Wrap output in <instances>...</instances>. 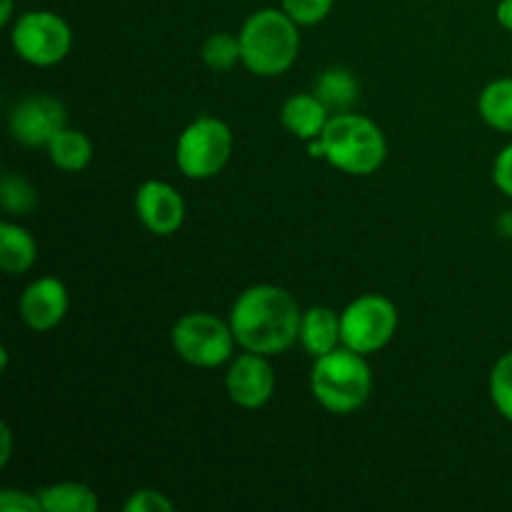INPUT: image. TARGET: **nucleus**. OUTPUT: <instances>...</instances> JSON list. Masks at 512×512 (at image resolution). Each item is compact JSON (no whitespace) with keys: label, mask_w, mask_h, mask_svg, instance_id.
Segmentation results:
<instances>
[{"label":"nucleus","mask_w":512,"mask_h":512,"mask_svg":"<svg viewBox=\"0 0 512 512\" xmlns=\"http://www.w3.org/2000/svg\"><path fill=\"white\" fill-rule=\"evenodd\" d=\"M228 320L240 350L275 358L298 343L303 310L285 288L258 283L235 298Z\"/></svg>","instance_id":"1"},{"label":"nucleus","mask_w":512,"mask_h":512,"mask_svg":"<svg viewBox=\"0 0 512 512\" xmlns=\"http://www.w3.org/2000/svg\"><path fill=\"white\" fill-rule=\"evenodd\" d=\"M313 158H323L345 175H373L388 158V140L380 125L368 115L348 113L330 115L328 128L308 145Z\"/></svg>","instance_id":"2"},{"label":"nucleus","mask_w":512,"mask_h":512,"mask_svg":"<svg viewBox=\"0 0 512 512\" xmlns=\"http://www.w3.org/2000/svg\"><path fill=\"white\" fill-rule=\"evenodd\" d=\"M243 65L258 78L288 73L300 55V25L283 8H260L238 33Z\"/></svg>","instance_id":"3"},{"label":"nucleus","mask_w":512,"mask_h":512,"mask_svg":"<svg viewBox=\"0 0 512 512\" xmlns=\"http://www.w3.org/2000/svg\"><path fill=\"white\" fill-rule=\"evenodd\" d=\"M310 393L315 403L333 415H353L373 393L368 358L340 345L333 353L315 358L310 370Z\"/></svg>","instance_id":"4"},{"label":"nucleus","mask_w":512,"mask_h":512,"mask_svg":"<svg viewBox=\"0 0 512 512\" xmlns=\"http://www.w3.org/2000/svg\"><path fill=\"white\" fill-rule=\"evenodd\" d=\"M233 130L215 115H200L188 123L175 143V165L188 180L220 175L233 155Z\"/></svg>","instance_id":"5"},{"label":"nucleus","mask_w":512,"mask_h":512,"mask_svg":"<svg viewBox=\"0 0 512 512\" xmlns=\"http://www.w3.org/2000/svg\"><path fill=\"white\" fill-rule=\"evenodd\" d=\"M175 355L193 368L213 370L235 358V340L230 320L213 313H188L170 330Z\"/></svg>","instance_id":"6"},{"label":"nucleus","mask_w":512,"mask_h":512,"mask_svg":"<svg viewBox=\"0 0 512 512\" xmlns=\"http://www.w3.org/2000/svg\"><path fill=\"white\" fill-rule=\"evenodd\" d=\"M10 45L28 65L53 68L73 50V30L68 20L53 10H28L10 25Z\"/></svg>","instance_id":"7"},{"label":"nucleus","mask_w":512,"mask_h":512,"mask_svg":"<svg viewBox=\"0 0 512 512\" xmlns=\"http://www.w3.org/2000/svg\"><path fill=\"white\" fill-rule=\"evenodd\" d=\"M400 325V313L388 295L365 293L350 300L340 313L343 345L360 355H373L388 348Z\"/></svg>","instance_id":"8"},{"label":"nucleus","mask_w":512,"mask_h":512,"mask_svg":"<svg viewBox=\"0 0 512 512\" xmlns=\"http://www.w3.org/2000/svg\"><path fill=\"white\" fill-rule=\"evenodd\" d=\"M65 125H68L65 105L48 93L25 95L8 115L10 138L23 148H45Z\"/></svg>","instance_id":"9"},{"label":"nucleus","mask_w":512,"mask_h":512,"mask_svg":"<svg viewBox=\"0 0 512 512\" xmlns=\"http://www.w3.org/2000/svg\"><path fill=\"white\" fill-rule=\"evenodd\" d=\"M278 380L268 355L243 350L235 355L225 373V393L230 403L243 410H260L273 400Z\"/></svg>","instance_id":"10"},{"label":"nucleus","mask_w":512,"mask_h":512,"mask_svg":"<svg viewBox=\"0 0 512 512\" xmlns=\"http://www.w3.org/2000/svg\"><path fill=\"white\" fill-rule=\"evenodd\" d=\"M135 215L145 230L158 238H170L185 223V198L165 180H145L135 190Z\"/></svg>","instance_id":"11"},{"label":"nucleus","mask_w":512,"mask_h":512,"mask_svg":"<svg viewBox=\"0 0 512 512\" xmlns=\"http://www.w3.org/2000/svg\"><path fill=\"white\" fill-rule=\"evenodd\" d=\"M70 298L68 288L55 275H43L35 278L28 288L20 293L18 313L20 320L28 325L35 333H48V330L58 328L63 318L68 315Z\"/></svg>","instance_id":"12"},{"label":"nucleus","mask_w":512,"mask_h":512,"mask_svg":"<svg viewBox=\"0 0 512 512\" xmlns=\"http://www.w3.org/2000/svg\"><path fill=\"white\" fill-rule=\"evenodd\" d=\"M330 115L333 113L315 93H295L280 108V123L293 138L310 143L325 133Z\"/></svg>","instance_id":"13"},{"label":"nucleus","mask_w":512,"mask_h":512,"mask_svg":"<svg viewBox=\"0 0 512 512\" xmlns=\"http://www.w3.org/2000/svg\"><path fill=\"white\" fill-rule=\"evenodd\" d=\"M298 343L313 360L338 350L343 345L338 310L328 308V305H313V308L303 310Z\"/></svg>","instance_id":"14"},{"label":"nucleus","mask_w":512,"mask_h":512,"mask_svg":"<svg viewBox=\"0 0 512 512\" xmlns=\"http://www.w3.org/2000/svg\"><path fill=\"white\" fill-rule=\"evenodd\" d=\"M38 260V243L33 235L13 220L0 223V268L8 275H23Z\"/></svg>","instance_id":"15"},{"label":"nucleus","mask_w":512,"mask_h":512,"mask_svg":"<svg viewBox=\"0 0 512 512\" xmlns=\"http://www.w3.org/2000/svg\"><path fill=\"white\" fill-rule=\"evenodd\" d=\"M45 150H48L50 163L63 170V173H83L93 163V143H90V138L80 130L68 128V125L53 135Z\"/></svg>","instance_id":"16"},{"label":"nucleus","mask_w":512,"mask_h":512,"mask_svg":"<svg viewBox=\"0 0 512 512\" xmlns=\"http://www.w3.org/2000/svg\"><path fill=\"white\" fill-rule=\"evenodd\" d=\"M315 95L330 113H348L360 100V80L348 68H328L315 80Z\"/></svg>","instance_id":"17"},{"label":"nucleus","mask_w":512,"mask_h":512,"mask_svg":"<svg viewBox=\"0 0 512 512\" xmlns=\"http://www.w3.org/2000/svg\"><path fill=\"white\" fill-rule=\"evenodd\" d=\"M38 498L43 503V512H95L100 505L90 485L73 483V480L43 485L38 490Z\"/></svg>","instance_id":"18"},{"label":"nucleus","mask_w":512,"mask_h":512,"mask_svg":"<svg viewBox=\"0 0 512 512\" xmlns=\"http://www.w3.org/2000/svg\"><path fill=\"white\" fill-rule=\"evenodd\" d=\"M478 113L498 133H512V78H498L480 90Z\"/></svg>","instance_id":"19"},{"label":"nucleus","mask_w":512,"mask_h":512,"mask_svg":"<svg viewBox=\"0 0 512 512\" xmlns=\"http://www.w3.org/2000/svg\"><path fill=\"white\" fill-rule=\"evenodd\" d=\"M200 58L215 73H228L235 65H243V53H240V38L233 33H213L205 38L200 48Z\"/></svg>","instance_id":"20"},{"label":"nucleus","mask_w":512,"mask_h":512,"mask_svg":"<svg viewBox=\"0 0 512 512\" xmlns=\"http://www.w3.org/2000/svg\"><path fill=\"white\" fill-rule=\"evenodd\" d=\"M0 205L8 215H30L38 205V190L23 175L5 173L0 180Z\"/></svg>","instance_id":"21"},{"label":"nucleus","mask_w":512,"mask_h":512,"mask_svg":"<svg viewBox=\"0 0 512 512\" xmlns=\"http://www.w3.org/2000/svg\"><path fill=\"white\" fill-rule=\"evenodd\" d=\"M488 390H490V400H493L495 410L512 423V350H508L505 355H500L498 363L493 365V370H490Z\"/></svg>","instance_id":"22"},{"label":"nucleus","mask_w":512,"mask_h":512,"mask_svg":"<svg viewBox=\"0 0 512 512\" xmlns=\"http://www.w3.org/2000/svg\"><path fill=\"white\" fill-rule=\"evenodd\" d=\"M335 0H280V8L300 25V28H310L318 25L333 13Z\"/></svg>","instance_id":"23"},{"label":"nucleus","mask_w":512,"mask_h":512,"mask_svg":"<svg viewBox=\"0 0 512 512\" xmlns=\"http://www.w3.org/2000/svg\"><path fill=\"white\" fill-rule=\"evenodd\" d=\"M125 512H173L175 505L173 500L168 498L165 493L153 488H143V490H135L123 505Z\"/></svg>","instance_id":"24"},{"label":"nucleus","mask_w":512,"mask_h":512,"mask_svg":"<svg viewBox=\"0 0 512 512\" xmlns=\"http://www.w3.org/2000/svg\"><path fill=\"white\" fill-rule=\"evenodd\" d=\"M0 510L3 512H43L38 493L3 488L0 490Z\"/></svg>","instance_id":"25"},{"label":"nucleus","mask_w":512,"mask_h":512,"mask_svg":"<svg viewBox=\"0 0 512 512\" xmlns=\"http://www.w3.org/2000/svg\"><path fill=\"white\" fill-rule=\"evenodd\" d=\"M493 183L503 195L512 198V143L505 145L493 163Z\"/></svg>","instance_id":"26"},{"label":"nucleus","mask_w":512,"mask_h":512,"mask_svg":"<svg viewBox=\"0 0 512 512\" xmlns=\"http://www.w3.org/2000/svg\"><path fill=\"white\" fill-rule=\"evenodd\" d=\"M10 455H13V433L8 425H0V465H8Z\"/></svg>","instance_id":"27"},{"label":"nucleus","mask_w":512,"mask_h":512,"mask_svg":"<svg viewBox=\"0 0 512 512\" xmlns=\"http://www.w3.org/2000/svg\"><path fill=\"white\" fill-rule=\"evenodd\" d=\"M495 20L500 23V28L512 33V0H500L498 8H495Z\"/></svg>","instance_id":"28"},{"label":"nucleus","mask_w":512,"mask_h":512,"mask_svg":"<svg viewBox=\"0 0 512 512\" xmlns=\"http://www.w3.org/2000/svg\"><path fill=\"white\" fill-rule=\"evenodd\" d=\"M13 20V0H3V8H0V25H10Z\"/></svg>","instance_id":"29"}]
</instances>
